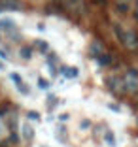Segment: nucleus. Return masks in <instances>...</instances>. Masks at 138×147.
Here are the masks:
<instances>
[{
  "label": "nucleus",
  "mask_w": 138,
  "mask_h": 147,
  "mask_svg": "<svg viewBox=\"0 0 138 147\" xmlns=\"http://www.w3.org/2000/svg\"><path fill=\"white\" fill-rule=\"evenodd\" d=\"M17 91L21 92V94H29V92H30V91H29V87H27L23 81H21V83H17Z\"/></svg>",
  "instance_id": "obj_14"
},
{
  "label": "nucleus",
  "mask_w": 138,
  "mask_h": 147,
  "mask_svg": "<svg viewBox=\"0 0 138 147\" xmlns=\"http://www.w3.org/2000/svg\"><path fill=\"white\" fill-rule=\"evenodd\" d=\"M134 19L138 21V9H134Z\"/></svg>",
  "instance_id": "obj_24"
},
{
  "label": "nucleus",
  "mask_w": 138,
  "mask_h": 147,
  "mask_svg": "<svg viewBox=\"0 0 138 147\" xmlns=\"http://www.w3.org/2000/svg\"><path fill=\"white\" fill-rule=\"evenodd\" d=\"M6 113H8V108H6V106H2V108H0V119H2Z\"/></svg>",
  "instance_id": "obj_20"
},
{
  "label": "nucleus",
  "mask_w": 138,
  "mask_h": 147,
  "mask_svg": "<svg viewBox=\"0 0 138 147\" xmlns=\"http://www.w3.org/2000/svg\"><path fill=\"white\" fill-rule=\"evenodd\" d=\"M112 61H114V59H112V55H108L106 51H104L102 55H99V57H97V62H99L100 66H108V64H112Z\"/></svg>",
  "instance_id": "obj_9"
},
{
  "label": "nucleus",
  "mask_w": 138,
  "mask_h": 147,
  "mask_svg": "<svg viewBox=\"0 0 138 147\" xmlns=\"http://www.w3.org/2000/svg\"><path fill=\"white\" fill-rule=\"evenodd\" d=\"M36 45H38V49L42 53H46L49 49V45H48V42H44V40H36Z\"/></svg>",
  "instance_id": "obj_13"
},
{
  "label": "nucleus",
  "mask_w": 138,
  "mask_h": 147,
  "mask_svg": "<svg viewBox=\"0 0 138 147\" xmlns=\"http://www.w3.org/2000/svg\"><path fill=\"white\" fill-rule=\"evenodd\" d=\"M108 108H110V109H114V111H119V109H121L117 104H108Z\"/></svg>",
  "instance_id": "obj_22"
},
{
  "label": "nucleus",
  "mask_w": 138,
  "mask_h": 147,
  "mask_svg": "<svg viewBox=\"0 0 138 147\" xmlns=\"http://www.w3.org/2000/svg\"><path fill=\"white\" fill-rule=\"evenodd\" d=\"M27 117H29L30 121H36V123L40 121V113H36V111H29V113H27Z\"/></svg>",
  "instance_id": "obj_15"
},
{
  "label": "nucleus",
  "mask_w": 138,
  "mask_h": 147,
  "mask_svg": "<svg viewBox=\"0 0 138 147\" xmlns=\"http://www.w3.org/2000/svg\"><path fill=\"white\" fill-rule=\"evenodd\" d=\"M2 130H4V126H2V125H0V134H2Z\"/></svg>",
  "instance_id": "obj_26"
},
{
  "label": "nucleus",
  "mask_w": 138,
  "mask_h": 147,
  "mask_svg": "<svg viewBox=\"0 0 138 147\" xmlns=\"http://www.w3.org/2000/svg\"><path fill=\"white\" fill-rule=\"evenodd\" d=\"M10 78H12V81L15 83V85L23 81V79H21V76H19V74H15V72H13V74H10Z\"/></svg>",
  "instance_id": "obj_17"
},
{
  "label": "nucleus",
  "mask_w": 138,
  "mask_h": 147,
  "mask_svg": "<svg viewBox=\"0 0 138 147\" xmlns=\"http://www.w3.org/2000/svg\"><path fill=\"white\" fill-rule=\"evenodd\" d=\"M108 89L114 92V94H125L127 92L125 85H123V78H117V76L108 78Z\"/></svg>",
  "instance_id": "obj_3"
},
{
  "label": "nucleus",
  "mask_w": 138,
  "mask_h": 147,
  "mask_svg": "<svg viewBox=\"0 0 138 147\" xmlns=\"http://www.w3.org/2000/svg\"><path fill=\"white\" fill-rule=\"evenodd\" d=\"M4 68H6V66H4V64H2V62H0V70H4Z\"/></svg>",
  "instance_id": "obj_25"
},
{
  "label": "nucleus",
  "mask_w": 138,
  "mask_h": 147,
  "mask_svg": "<svg viewBox=\"0 0 138 147\" xmlns=\"http://www.w3.org/2000/svg\"><path fill=\"white\" fill-rule=\"evenodd\" d=\"M19 57H21L23 61H30V59H32V47L23 45V47L19 49Z\"/></svg>",
  "instance_id": "obj_10"
},
{
  "label": "nucleus",
  "mask_w": 138,
  "mask_h": 147,
  "mask_svg": "<svg viewBox=\"0 0 138 147\" xmlns=\"http://www.w3.org/2000/svg\"><path fill=\"white\" fill-rule=\"evenodd\" d=\"M10 142H13V143H17V142H19V136L15 134V130H12V136H10Z\"/></svg>",
  "instance_id": "obj_19"
},
{
  "label": "nucleus",
  "mask_w": 138,
  "mask_h": 147,
  "mask_svg": "<svg viewBox=\"0 0 138 147\" xmlns=\"http://www.w3.org/2000/svg\"><path fill=\"white\" fill-rule=\"evenodd\" d=\"M0 59H4V61H8V53H6L4 49H0Z\"/></svg>",
  "instance_id": "obj_21"
},
{
  "label": "nucleus",
  "mask_w": 138,
  "mask_h": 147,
  "mask_svg": "<svg viewBox=\"0 0 138 147\" xmlns=\"http://www.w3.org/2000/svg\"><path fill=\"white\" fill-rule=\"evenodd\" d=\"M38 87H40V89H44V91H46V89H49V83L46 81V79H44V78H38Z\"/></svg>",
  "instance_id": "obj_16"
},
{
  "label": "nucleus",
  "mask_w": 138,
  "mask_h": 147,
  "mask_svg": "<svg viewBox=\"0 0 138 147\" xmlns=\"http://www.w3.org/2000/svg\"><path fill=\"white\" fill-rule=\"evenodd\" d=\"M23 2L21 0H0V11H21Z\"/></svg>",
  "instance_id": "obj_4"
},
{
  "label": "nucleus",
  "mask_w": 138,
  "mask_h": 147,
  "mask_svg": "<svg viewBox=\"0 0 138 147\" xmlns=\"http://www.w3.org/2000/svg\"><path fill=\"white\" fill-rule=\"evenodd\" d=\"M136 123H138V119H136Z\"/></svg>",
  "instance_id": "obj_28"
},
{
  "label": "nucleus",
  "mask_w": 138,
  "mask_h": 147,
  "mask_svg": "<svg viewBox=\"0 0 138 147\" xmlns=\"http://www.w3.org/2000/svg\"><path fill=\"white\" fill-rule=\"evenodd\" d=\"M123 85H125L127 92H133L136 94L138 92V70L136 68H129L123 76Z\"/></svg>",
  "instance_id": "obj_2"
},
{
  "label": "nucleus",
  "mask_w": 138,
  "mask_h": 147,
  "mask_svg": "<svg viewBox=\"0 0 138 147\" xmlns=\"http://www.w3.org/2000/svg\"><path fill=\"white\" fill-rule=\"evenodd\" d=\"M116 30V36L117 40L121 42V45H125L127 49H138V34L131 28H123L121 25H116L114 26Z\"/></svg>",
  "instance_id": "obj_1"
},
{
  "label": "nucleus",
  "mask_w": 138,
  "mask_h": 147,
  "mask_svg": "<svg viewBox=\"0 0 138 147\" xmlns=\"http://www.w3.org/2000/svg\"><path fill=\"white\" fill-rule=\"evenodd\" d=\"M65 6L70 9V11H76V13H82L85 9V2L83 0H63Z\"/></svg>",
  "instance_id": "obj_5"
},
{
  "label": "nucleus",
  "mask_w": 138,
  "mask_h": 147,
  "mask_svg": "<svg viewBox=\"0 0 138 147\" xmlns=\"http://www.w3.org/2000/svg\"><path fill=\"white\" fill-rule=\"evenodd\" d=\"M21 134H23V140H25V142H32V138H34V130H32V126H30L29 123H23Z\"/></svg>",
  "instance_id": "obj_7"
},
{
  "label": "nucleus",
  "mask_w": 138,
  "mask_h": 147,
  "mask_svg": "<svg viewBox=\"0 0 138 147\" xmlns=\"http://www.w3.org/2000/svg\"><path fill=\"white\" fill-rule=\"evenodd\" d=\"M116 8L119 13H127L129 11V0H116Z\"/></svg>",
  "instance_id": "obj_11"
},
{
  "label": "nucleus",
  "mask_w": 138,
  "mask_h": 147,
  "mask_svg": "<svg viewBox=\"0 0 138 147\" xmlns=\"http://www.w3.org/2000/svg\"><path fill=\"white\" fill-rule=\"evenodd\" d=\"M104 53V45H102V42L100 40H95V42L89 45V55L93 57V59H97L99 55H102Z\"/></svg>",
  "instance_id": "obj_6"
},
{
  "label": "nucleus",
  "mask_w": 138,
  "mask_h": 147,
  "mask_svg": "<svg viewBox=\"0 0 138 147\" xmlns=\"http://www.w3.org/2000/svg\"><path fill=\"white\" fill-rule=\"evenodd\" d=\"M104 142H106V145H108V147H116V136H114L112 130L104 132Z\"/></svg>",
  "instance_id": "obj_12"
},
{
  "label": "nucleus",
  "mask_w": 138,
  "mask_h": 147,
  "mask_svg": "<svg viewBox=\"0 0 138 147\" xmlns=\"http://www.w3.org/2000/svg\"><path fill=\"white\" fill-rule=\"evenodd\" d=\"M136 9H138V0H136Z\"/></svg>",
  "instance_id": "obj_27"
},
{
  "label": "nucleus",
  "mask_w": 138,
  "mask_h": 147,
  "mask_svg": "<svg viewBox=\"0 0 138 147\" xmlns=\"http://www.w3.org/2000/svg\"><path fill=\"white\" fill-rule=\"evenodd\" d=\"M61 72H63V76H65L66 79H76L78 78V68H74V66H65Z\"/></svg>",
  "instance_id": "obj_8"
},
{
  "label": "nucleus",
  "mask_w": 138,
  "mask_h": 147,
  "mask_svg": "<svg viewBox=\"0 0 138 147\" xmlns=\"http://www.w3.org/2000/svg\"><path fill=\"white\" fill-rule=\"evenodd\" d=\"M89 126H91V121H89V119H83V121L80 123V128H89Z\"/></svg>",
  "instance_id": "obj_18"
},
{
  "label": "nucleus",
  "mask_w": 138,
  "mask_h": 147,
  "mask_svg": "<svg viewBox=\"0 0 138 147\" xmlns=\"http://www.w3.org/2000/svg\"><path fill=\"white\" fill-rule=\"evenodd\" d=\"M59 121H68V115H66V113H63V115H59Z\"/></svg>",
  "instance_id": "obj_23"
}]
</instances>
